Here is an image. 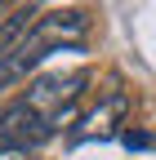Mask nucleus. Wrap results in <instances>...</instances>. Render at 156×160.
<instances>
[{"label":"nucleus","mask_w":156,"mask_h":160,"mask_svg":"<svg viewBox=\"0 0 156 160\" xmlns=\"http://www.w3.org/2000/svg\"><path fill=\"white\" fill-rule=\"evenodd\" d=\"M121 142H125L129 151H152V147H156V133H134V129H125Z\"/></svg>","instance_id":"423d86ee"},{"label":"nucleus","mask_w":156,"mask_h":160,"mask_svg":"<svg viewBox=\"0 0 156 160\" xmlns=\"http://www.w3.org/2000/svg\"><path fill=\"white\" fill-rule=\"evenodd\" d=\"M0 160H31V151H23V147H0Z\"/></svg>","instance_id":"0eeeda50"},{"label":"nucleus","mask_w":156,"mask_h":160,"mask_svg":"<svg viewBox=\"0 0 156 160\" xmlns=\"http://www.w3.org/2000/svg\"><path fill=\"white\" fill-rule=\"evenodd\" d=\"M89 18L81 9H54V13H40L36 18V27L27 31V40L18 45L9 58H0V89H9L13 80H23L31 67H40L49 53L63 49V40H76L85 31Z\"/></svg>","instance_id":"f257e3e1"},{"label":"nucleus","mask_w":156,"mask_h":160,"mask_svg":"<svg viewBox=\"0 0 156 160\" xmlns=\"http://www.w3.org/2000/svg\"><path fill=\"white\" fill-rule=\"evenodd\" d=\"M36 18H40V5H18V9H9L0 18V58H9L27 40V31L36 27Z\"/></svg>","instance_id":"39448f33"},{"label":"nucleus","mask_w":156,"mask_h":160,"mask_svg":"<svg viewBox=\"0 0 156 160\" xmlns=\"http://www.w3.org/2000/svg\"><path fill=\"white\" fill-rule=\"evenodd\" d=\"M89 85V71L81 67V71H58V76H40V80H31L27 85V93H23V102L31 107V111H40L45 120H54V116H63V111H71L76 107V98H81V89Z\"/></svg>","instance_id":"f03ea898"},{"label":"nucleus","mask_w":156,"mask_h":160,"mask_svg":"<svg viewBox=\"0 0 156 160\" xmlns=\"http://www.w3.org/2000/svg\"><path fill=\"white\" fill-rule=\"evenodd\" d=\"M49 133H54V129H49V120H45L40 111H31L23 98H18L13 107L0 111V147H23V151H36Z\"/></svg>","instance_id":"7ed1b4c3"},{"label":"nucleus","mask_w":156,"mask_h":160,"mask_svg":"<svg viewBox=\"0 0 156 160\" xmlns=\"http://www.w3.org/2000/svg\"><path fill=\"white\" fill-rule=\"evenodd\" d=\"M125 111H129V93H107L98 107H94L89 116H81V125L71 129V142H94V138H98V142H107V138H116L121 129V120H125Z\"/></svg>","instance_id":"20e7f679"}]
</instances>
